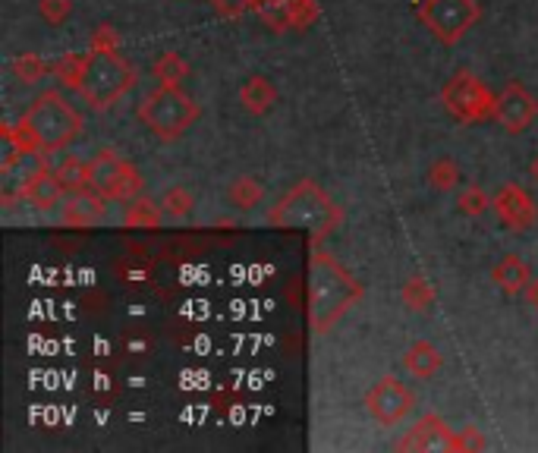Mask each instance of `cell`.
Wrapping results in <instances>:
<instances>
[{
	"instance_id": "obj_1",
	"label": "cell",
	"mask_w": 538,
	"mask_h": 453,
	"mask_svg": "<svg viewBox=\"0 0 538 453\" xmlns=\"http://www.w3.org/2000/svg\"><path fill=\"white\" fill-rule=\"evenodd\" d=\"M362 296H365L362 280H356L321 243H312V255H309V328L312 334L315 337L328 334Z\"/></svg>"
},
{
	"instance_id": "obj_22",
	"label": "cell",
	"mask_w": 538,
	"mask_h": 453,
	"mask_svg": "<svg viewBox=\"0 0 538 453\" xmlns=\"http://www.w3.org/2000/svg\"><path fill=\"white\" fill-rule=\"evenodd\" d=\"M0 170H4V174H10V170L19 164V161H26V158H32L29 151H26V145H23V139L16 136V126H0Z\"/></svg>"
},
{
	"instance_id": "obj_23",
	"label": "cell",
	"mask_w": 538,
	"mask_h": 453,
	"mask_svg": "<svg viewBox=\"0 0 538 453\" xmlns=\"http://www.w3.org/2000/svg\"><path fill=\"white\" fill-rule=\"evenodd\" d=\"M142 174H139V167L133 161H123V170H120V180L114 186V196L111 202H133L136 196H142Z\"/></svg>"
},
{
	"instance_id": "obj_33",
	"label": "cell",
	"mask_w": 538,
	"mask_h": 453,
	"mask_svg": "<svg viewBox=\"0 0 538 453\" xmlns=\"http://www.w3.org/2000/svg\"><path fill=\"white\" fill-rule=\"evenodd\" d=\"M92 51H120V35L111 23H101L92 32Z\"/></svg>"
},
{
	"instance_id": "obj_2",
	"label": "cell",
	"mask_w": 538,
	"mask_h": 453,
	"mask_svg": "<svg viewBox=\"0 0 538 453\" xmlns=\"http://www.w3.org/2000/svg\"><path fill=\"white\" fill-rule=\"evenodd\" d=\"M268 224L281 230H306L312 236V243H325L343 224V208L315 180L306 177L293 183L281 202L271 205Z\"/></svg>"
},
{
	"instance_id": "obj_25",
	"label": "cell",
	"mask_w": 538,
	"mask_h": 453,
	"mask_svg": "<svg viewBox=\"0 0 538 453\" xmlns=\"http://www.w3.org/2000/svg\"><path fill=\"white\" fill-rule=\"evenodd\" d=\"M428 186L438 192H450L454 186H460V164L454 158H438L428 167Z\"/></svg>"
},
{
	"instance_id": "obj_19",
	"label": "cell",
	"mask_w": 538,
	"mask_h": 453,
	"mask_svg": "<svg viewBox=\"0 0 538 453\" xmlns=\"http://www.w3.org/2000/svg\"><path fill=\"white\" fill-rule=\"evenodd\" d=\"M164 208L161 202H152L145 196H136L133 202H126V211H123V224L126 227H142V230H158L164 224Z\"/></svg>"
},
{
	"instance_id": "obj_10",
	"label": "cell",
	"mask_w": 538,
	"mask_h": 453,
	"mask_svg": "<svg viewBox=\"0 0 538 453\" xmlns=\"http://www.w3.org/2000/svg\"><path fill=\"white\" fill-rule=\"evenodd\" d=\"M255 13L274 32H296L315 23L318 4L315 0H255Z\"/></svg>"
},
{
	"instance_id": "obj_9",
	"label": "cell",
	"mask_w": 538,
	"mask_h": 453,
	"mask_svg": "<svg viewBox=\"0 0 538 453\" xmlns=\"http://www.w3.org/2000/svg\"><path fill=\"white\" fill-rule=\"evenodd\" d=\"M491 120L504 126L510 136H520L523 129H529L538 120V98L529 89H523V82H507L498 101H494Z\"/></svg>"
},
{
	"instance_id": "obj_6",
	"label": "cell",
	"mask_w": 538,
	"mask_h": 453,
	"mask_svg": "<svg viewBox=\"0 0 538 453\" xmlns=\"http://www.w3.org/2000/svg\"><path fill=\"white\" fill-rule=\"evenodd\" d=\"M494 101H498V95H494L472 70H454V76H450L441 89L444 111L466 126L488 120L494 114Z\"/></svg>"
},
{
	"instance_id": "obj_8",
	"label": "cell",
	"mask_w": 538,
	"mask_h": 453,
	"mask_svg": "<svg viewBox=\"0 0 538 453\" xmlns=\"http://www.w3.org/2000/svg\"><path fill=\"white\" fill-rule=\"evenodd\" d=\"M365 409L378 425H397L416 409V394L406 387L403 381H397L394 375L378 378L369 391H365Z\"/></svg>"
},
{
	"instance_id": "obj_35",
	"label": "cell",
	"mask_w": 538,
	"mask_h": 453,
	"mask_svg": "<svg viewBox=\"0 0 538 453\" xmlns=\"http://www.w3.org/2000/svg\"><path fill=\"white\" fill-rule=\"evenodd\" d=\"M526 299H529V306L538 309V280H532V284L526 287Z\"/></svg>"
},
{
	"instance_id": "obj_7",
	"label": "cell",
	"mask_w": 538,
	"mask_h": 453,
	"mask_svg": "<svg viewBox=\"0 0 538 453\" xmlns=\"http://www.w3.org/2000/svg\"><path fill=\"white\" fill-rule=\"evenodd\" d=\"M422 26L444 45H457L482 19L479 0H425L419 7Z\"/></svg>"
},
{
	"instance_id": "obj_15",
	"label": "cell",
	"mask_w": 538,
	"mask_h": 453,
	"mask_svg": "<svg viewBox=\"0 0 538 453\" xmlns=\"http://www.w3.org/2000/svg\"><path fill=\"white\" fill-rule=\"evenodd\" d=\"M123 161L114 148H101L92 155L89 161V189L101 192L104 199H111L114 196V186L120 180V170H123Z\"/></svg>"
},
{
	"instance_id": "obj_34",
	"label": "cell",
	"mask_w": 538,
	"mask_h": 453,
	"mask_svg": "<svg viewBox=\"0 0 538 453\" xmlns=\"http://www.w3.org/2000/svg\"><path fill=\"white\" fill-rule=\"evenodd\" d=\"M485 447H488V441L476 425L457 431V453H476V450H485Z\"/></svg>"
},
{
	"instance_id": "obj_24",
	"label": "cell",
	"mask_w": 538,
	"mask_h": 453,
	"mask_svg": "<svg viewBox=\"0 0 538 453\" xmlns=\"http://www.w3.org/2000/svg\"><path fill=\"white\" fill-rule=\"evenodd\" d=\"M155 76L164 85H180L183 79H189V63L183 60V54L177 51H167L155 60Z\"/></svg>"
},
{
	"instance_id": "obj_13",
	"label": "cell",
	"mask_w": 538,
	"mask_h": 453,
	"mask_svg": "<svg viewBox=\"0 0 538 453\" xmlns=\"http://www.w3.org/2000/svg\"><path fill=\"white\" fill-rule=\"evenodd\" d=\"M19 196H23V202H29L35 211H51L63 202V196H67V186L60 183L57 170H51L48 164H38L26 177Z\"/></svg>"
},
{
	"instance_id": "obj_30",
	"label": "cell",
	"mask_w": 538,
	"mask_h": 453,
	"mask_svg": "<svg viewBox=\"0 0 538 453\" xmlns=\"http://www.w3.org/2000/svg\"><path fill=\"white\" fill-rule=\"evenodd\" d=\"M82 60H85V54H67V57H60L54 63V79L63 85V89L76 92V79H79V70H82Z\"/></svg>"
},
{
	"instance_id": "obj_18",
	"label": "cell",
	"mask_w": 538,
	"mask_h": 453,
	"mask_svg": "<svg viewBox=\"0 0 538 453\" xmlns=\"http://www.w3.org/2000/svg\"><path fill=\"white\" fill-rule=\"evenodd\" d=\"M277 101V89L271 85V79L265 76H249L243 82V89H240V104L246 107V111L252 117H265L271 107Z\"/></svg>"
},
{
	"instance_id": "obj_32",
	"label": "cell",
	"mask_w": 538,
	"mask_h": 453,
	"mask_svg": "<svg viewBox=\"0 0 538 453\" xmlns=\"http://www.w3.org/2000/svg\"><path fill=\"white\" fill-rule=\"evenodd\" d=\"M211 7H214V13L224 16V19H240L249 10L255 13V0H211Z\"/></svg>"
},
{
	"instance_id": "obj_14",
	"label": "cell",
	"mask_w": 538,
	"mask_h": 453,
	"mask_svg": "<svg viewBox=\"0 0 538 453\" xmlns=\"http://www.w3.org/2000/svg\"><path fill=\"white\" fill-rule=\"evenodd\" d=\"M107 202L111 199H104L101 192H95V189H76V192H70V199L63 202L60 208V221L67 224V227H95V224H101L104 221V214H107Z\"/></svg>"
},
{
	"instance_id": "obj_26",
	"label": "cell",
	"mask_w": 538,
	"mask_h": 453,
	"mask_svg": "<svg viewBox=\"0 0 538 453\" xmlns=\"http://www.w3.org/2000/svg\"><path fill=\"white\" fill-rule=\"evenodd\" d=\"M158 202L170 218H186V214L196 208V196H192L186 186H167Z\"/></svg>"
},
{
	"instance_id": "obj_20",
	"label": "cell",
	"mask_w": 538,
	"mask_h": 453,
	"mask_svg": "<svg viewBox=\"0 0 538 453\" xmlns=\"http://www.w3.org/2000/svg\"><path fill=\"white\" fill-rule=\"evenodd\" d=\"M400 299H403V306L410 312H428L438 302V293L432 287V280L422 277V274H413V277L403 280Z\"/></svg>"
},
{
	"instance_id": "obj_28",
	"label": "cell",
	"mask_w": 538,
	"mask_h": 453,
	"mask_svg": "<svg viewBox=\"0 0 538 453\" xmlns=\"http://www.w3.org/2000/svg\"><path fill=\"white\" fill-rule=\"evenodd\" d=\"M10 73H13L19 82L32 85V82H38L41 76L48 73V63L41 60L38 54H19V57H13V60H10Z\"/></svg>"
},
{
	"instance_id": "obj_17",
	"label": "cell",
	"mask_w": 538,
	"mask_h": 453,
	"mask_svg": "<svg viewBox=\"0 0 538 453\" xmlns=\"http://www.w3.org/2000/svg\"><path fill=\"white\" fill-rule=\"evenodd\" d=\"M403 365H406V372H410L413 378L428 381V378H435V375L441 372L444 356H441V350L435 347V343L416 340L413 347L403 353Z\"/></svg>"
},
{
	"instance_id": "obj_4",
	"label": "cell",
	"mask_w": 538,
	"mask_h": 453,
	"mask_svg": "<svg viewBox=\"0 0 538 453\" xmlns=\"http://www.w3.org/2000/svg\"><path fill=\"white\" fill-rule=\"evenodd\" d=\"M133 85H136V67L120 51H89L76 79V95L92 111H107Z\"/></svg>"
},
{
	"instance_id": "obj_29",
	"label": "cell",
	"mask_w": 538,
	"mask_h": 453,
	"mask_svg": "<svg viewBox=\"0 0 538 453\" xmlns=\"http://www.w3.org/2000/svg\"><path fill=\"white\" fill-rule=\"evenodd\" d=\"M457 208H460V214H466V218H479V214H485L491 208V199L482 186H466L457 199Z\"/></svg>"
},
{
	"instance_id": "obj_31",
	"label": "cell",
	"mask_w": 538,
	"mask_h": 453,
	"mask_svg": "<svg viewBox=\"0 0 538 453\" xmlns=\"http://www.w3.org/2000/svg\"><path fill=\"white\" fill-rule=\"evenodd\" d=\"M38 13L48 26H63L73 13V0H41Z\"/></svg>"
},
{
	"instance_id": "obj_3",
	"label": "cell",
	"mask_w": 538,
	"mask_h": 453,
	"mask_svg": "<svg viewBox=\"0 0 538 453\" xmlns=\"http://www.w3.org/2000/svg\"><path fill=\"white\" fill-rule=\"evenodd\" d=\"M82 126H85V120L76 107L57 89H48V92H41L32 101L29 111L23 114V120L16 126V136L23 139L29 155H38V151L54 155V151L67 148L82 133Z\"/></svg>"
},
{
	"instance_id": "obj_36",
	"label": "cell",
	"mask_w": 538,
	"mask_h": 453,
	"mask_svg": "<svg viewBox=\"0 0 538 453\" xmlns=\"http://www.w3.org/2000/svg\"><path fill=\"white\" fill-rule=\"evenodd\" d=\"M532 180H535V183H538V158H535V161H532Z\"/></svg>"
},
{
	"instance_id": "obj_12",
	"label": "cell",
	"mask_w": 538,
	"mask_h": 453,
	"mask_svg": "<svg viewBox=\"0 0 538 453\" xmlns=\"http://www.w3.org/2000/svg\"><path fill=\"white\" fill-rule=\"evenodd\" d=\"M394 447L397 450H447V453H457V431L450 428L441 416L428 413L410 431H406Z\"/></svg>"
},
{
	"instance_id": "obj_11",
	"label": "cell",
	"mask_w": 538,
	"mask_h": 453,
	"mask_svg": "<svg viewBox=\"0 0 538 453\" xmlns=\"http://www.w3.org/2000/svg\"><path fill=\"white\" fill-rule=\"evenodd\" d=\"M491 208L498 214V221L510 230V233H523L532 230L538 221V205L523 186L516 183H504L498 192L491 196Z\"/></svg>"
},
{
	"instance_id": "obj_16",
	"label": "cell",
	"mask_w": 538,
	"mask_h": 453,
	"mask_svg": "<svg viewBox=\"0 0 538 453\" xmlns=\"http://www.w3.org/2000/svg\"><path fill=\"white\" fill-rule=\"evenodd\" d=\"M491 280L501 293L516 296V293H526V287L532 284V268L516 252H507L501 262L491 268Z\"/></svg>"
},
{
	"instance_id": "obj_5",
	"label": "cell",
	"mask_w": 538,
	"mask_h": 453,
	"mask_svg": "<svg viewBox=\"0 0 538 453\" xmlns=\"http://www.w3.org/2000/svg\"><path fill=\"white\" fill-rule=\"evenodd\" d=\"M199 104L192 101L180 85H158L155 92H148L139 104V120L152 136L161 142L180 139L186 129L199 120Z\"/></svg>"
},
{
	"instance_id": "obj_27",
	"label": "cell",
	"mask_w": 538,
	"mask_h": 453,
	"mask_svg": "<svg viewBox=\"0 0 538 453\" xmlns=\"http://www.w3.org/2000/svg\"><path fill=\"white\" fill-rule=\"evenodd\" d=\"M57 177L60 183L67 186V192L85 189L89 186V161H79V158H63L57 167Z\"/></svg>"
},
{
	"instance_id": "obj_21",
	"label": "cell",
	"mask_w": 538,
	"mask_h": 453,
	"mask_svg": "<svg viewBox=\"0 0 538 453\" xmlns=\"http://www.w3.org/2000/svg\"><path fill=\"white\" fill-rule=\"evenodd\" d=\"M227 199L233 208H240V211H252L255 205H262L265 199V186L258 183L255 177H236L227 189Z\"/></svg>"
}]
</instances>
